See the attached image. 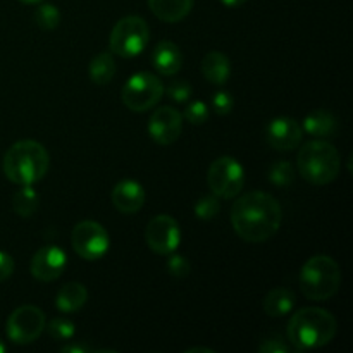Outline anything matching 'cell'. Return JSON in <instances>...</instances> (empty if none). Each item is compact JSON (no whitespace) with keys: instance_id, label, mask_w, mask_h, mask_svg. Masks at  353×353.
Returning <instances> with one entry per match:
<instances>
[{"instance_id":"6da1fadb","label":"cell","mask_w":353,"mask_h":353,"mask_svg":"<svg viewBox=\"0 0 353 353\" xmlns=\"http://www.w3.org/2000/svg\"><path fill=\"white\" fill-rule=\"evenodd\" d=\"M281 223V205L265 192L245 193L231 207L234 233L248 243H264L271 240L279 231Z\"/></svg>"},{"instance_id":"7a4b0ae2","label":"cell","mask_w":353,"mask_h":353,"mask_svg":"<svg viewBox=\"0 0 353 353\" xmlns=\"http://www.w3.org/2000/svg\"><path fill=\"white\" fill-rule=\"evenodd\" d=\"M338 333V321L319 307L299 309L288 321L286 336L295 350L307 352L330 345Z\"/></svg>"},{"instance_id":"3957f363","label":"cell","mask_w":353,"mask_h":353,"mask_svg":"<svg viewBox=\"0 0 353 353\" xmlns=\"http://www.w3.org/2000/svg\"><path fill=\"white\" fill-rule=\"evenodd\" d=\"M50 168L47 148L34 140H19L3 155L2 169L9 181L16 185H34L41 181Z\"/></svg>"},{"instance_id":"277c9868","label":"cell","mask_w":353,"mask_h":353,"mask_svg":"<svg viewBox=\"0 0 353 353\" xmlns=\"http://www.w3.org/2000/svg\"><path fill=\"white\" fill-rule=\"evenodd\" d=\"M300 176L314 186H324L338 178L341 169V155L334 145L326 140L307 141L296 155Z\"/></svg>"},{"instance_id":"5b68a950","label":"cell","mask_w":353,"mask_h":353,"mask_svg":"<svg viewBox=\"0 0 353 353\" xmlns=\"http://www.w3.org/2000/svg\"><path fill=\"white\" fill-rule=\"evenodd\" d=\"M299 283L305 299L316 302L333 299L341 286L340 264L330 255H314L303 264Z\"/></svg>"},{"instance_id":"8992f818","label":"cell","mask_w":353,"mask_h":353,"mask_svg":"<svg viewBox=\"0 0 353 353\" xmlns=\"http://www.w3.org/2000/svg\"><path fill=\"white\" fill-rule=\"evenodd\" d=\"M150 38V30L140 16H126L114 24L109 37L110 52L119 57L131 59L145 50Z\"/></svg>"},{"instance_id":"52a82bcc","label":"cell","mask_w":353,"mask_h":353,"mask_svg":"<svg viewBox=\"0 0 353 353\" xmlns=\"http://www.w3.org/2000/svg\"><path fill=\"white\" fill-rule=\"evenodd\" d=\"M162 95L164 85L161 78L147 71L131 76L121 90V100L133 112H147L161 102Z\"/></svg>"},{"instance_id":"ba28073f","label":"cell","mask_w":353,"mask_h":353,"mask_svg":"<svg viewBox=\"0 0 353 353\" xmlns=\"http://www.w3.org/2000/svg\"><path fill=\"white\" fill-rule=\"evenodd\" d=\"M207 183L216 196L223 200L236 199L245 185V169L230 155L216 159L207 172Z\"/></svg>"},{"instance_id":"9c48e42d","label":"cell","mask_w":353,"mask_h":353,"mask_svg":"<svg viewBox=\"0 0 353 353\" xmlns=\"http://www.w3.org/2000/svg\"><path fill=\"white\" fill-rule=\"evenodd\" d=\"M43 310L34 305H21L7 319V336L16 345H30L41 336L45 330Z\"/></svg>"},{"instance_id":"30bf717a","label":"cell","mask_w":353,"mask_h":353,"mask_svg":"<svg viewBox=\"0 0 353 353\" xmlns=\"http://www.w3.org/2000/svg\"><path fill=\"white\" fill-rule=\"evenodd\" d=\"M71 243L76 254L85 261H100L109 252L110 238L105 228L97 221H81L72 230Z\"/></svg>"},{"instance_id":"8fae6325","label":"cell","mask_w":353,"mask_h":353,"mask_svg":"<svg viewBox=\"0 0 353 353\" xmlns=\"http://www.w3.org/2000/svg\"><path fill=\"white\" fill-rule=\"evenodd\" d=\"M145 241L148 248L159 255H169L176 252L181 243V230L178 221L168 214L152 217L145 228Z\"/></svg>"},{"instance_id":"7c38bea8","label":"cell","mask_w":353,"mask_h":353,"mask_svg":"<svg viewBox=\"0 0 353 353\" xmlns=\"http://www.w3.org/2000/svg\"><path fill=\"white\" fill-rule=\"evenodd\" d=\"M148 134L155 143L168 147L174 143L183 131V116L174 107H159L148 119Z\"/></svg>"},{"instance_id":"4fadbf2b","label":"cell","mask_w":353,"mask_h":353,"mask_svg":"<svg viewBox=\"0 0 353 353\" xmlns=\"http://www.w3.org/2000/svg\"><path fill=\"white\" fill-rule=\"evenodd\" d=\"M68 265V255L57 245H45L31 259L30 271L37 281L50 283L62 276Z\"/></svg>"},{"instance_id":"5bb4252c","label":"cell","mask_w":353,"mask_h":353,"mask_svg":"<svg viewBox=\"0 0 353 353\" xmlns=\"http://www.w3.org/2000/svg\"><path fill=\"white\" fill-rule=\"evenodd\" d=\"M265 137H268V143L274 150L290 152L300 145L303 137V130L293 117L279 116L274 117L268 124Z\"/></svg>"},{"instance_id":"9a60e30c","label":"cell","mask_w":353,"mask_h":353,"mask_svg":"<svg viewBox=\"0 0 353 353\" xmlns=\"http://www.w3.org/2000/svg\"><path fill=\"white\" fill-rule=\"evenodd\" d=\"M145 190L134 179H123L117 183L110 193L112 205L119 210L121 214H137L140 212L141 207L145 205Z\"/></svg>"},{"instance_id":"2e32d148","label":"cell","mask_w":353,"mask_h":353,"mask_svg":"<svg viewBox=\"0 0 353 353\" xmlns=\"http://www.w3.org/2000/svg\"><path fill=\"white\" fill-rule=\"evenodd\" d=\"M152 64L162 76H174L183 68V54L174 41L164 40L152 52Z\"/></svg>"},{"instance_id":"e0dca14e","label":"cell","mask_w":353,"mask_h":353,"mask_svg":"<svg viewBox=\"0 0 353 353\" xmlns=\"http://www.w3.org/2000/svg\"><path fill=\"white\" fill-rule=\"evenodd\" d=\"M302 130L305 131V133H309L310 137L326 140V138H331L336 134L338 119L334 117V114L330 112V110H312V112L307 114L305 119H303Z\"/></svg>"},{"instance_id":"ac0fdd59","label":"cell","mask_w":353,"mask_h":353,"mask_svg":"<svg viewBox=\"0 0 353 353\" xmlns=\"http://www.w3.org/2000/svg\"><path fill=\"white\" fill-rule=\"evenodd\" d=\"M200 69H202L203 78L212 85H224L231 76L230 59L223 52L217 50H210L203 55Z\"/></svg>"},{"instance_id":"d6986e66","label":"cell","mask_w":353,"mask_h":353,"mask_svg":"<svg viewBox=\"0 0 353 353\" xmlns=\"http://www.w3.org/2000/svg\"><path fill=\"white\" fill-rule=\"evenodd\" d=\"M148 7L164 23H179L192 12L193 0H147Z\"/></svg>"},{"instance_id":"ffe728a7","label":"cell","mask_w":353,"mask_h":353,"mask_svg":"<svg viewBox=\"0 0 353 353\" xmlns=\"http://www.w3.org/2000/svg\"><path fill=\"white\" fill-rule=\"evenodd\" d=\"M88 300V290L81 283H68L59 290L57 296H55V307L59 312L64 314H74Z\"/></svg>"},{"instance_id":"44dd1931","label":"cell","mask_w":353,"mask_h":353,"mask_svg":"<svg viewBox=\"0 0 353 353\" xmlns=\"http://www.w3.org/2000/svg\"><path fill=\"white\" fill-rule=\"evenodd\" d=\"M262 305L269 317H283L295 309L296 296L288 288H274L265 295Z\"/></svg>"},{"instance_id":"7402d4cb","label":"cell","mask_w":353,"mask_h":353,"mask_svg":"<svg viewBox=\"0 0 353 353\" xmlns=\"http://www.w3.org/2000/svg\"><path fill=\"white\" fill-rule=\"evenodd\" d=\"M116 61H114L112 54L110 52H100V54H97L90 61L88 76L95 85L103 86L112 81L114 74H116Z\"/></svg>"},{"instance_id":"603a6c76","label":"cell","mask_w":353,"mask_h":353,"mask_svg":"<svg viewBox=\"0 0 353 353\" xmlns=\"http://www.w3.org/2000/svg\"><path fill=\"white\" fill-rule=\"evenodd\" d=\"M38 196L33 185H23L12 196L14 212L21 217H31L38 210Z\"/></svg>"},{"instance_id":"cb8c5ba5","label":"cell","mask_w":353,"mask_h":353,"mask_svg":"<svg viewBox=\"0 0 353 353\" xmlns=\"http://www.w3.org/2000/svg\"><path fill=\"white\" fill-rule=\"evenodd\" d=\"M269 181L281 188H288L295 181V169L288 161H276L269 168Z\"/></svg>"},{"instance_id":"d4e9b609","label":"cell","mask_w":353,"mask_h":353,"mask_svg":"<svg viewBox=\"0 0 353 353\" xmlns=\"http://www.w3.org/2000/svg\"><path fill=\"white\" fill-rule=\"evenodd\" d=\"M34 23L45 31H52L61 24V10L54 3H43L34 10Z\"/></svg>"},{"instance_id":"484cf974","label":"cell","mask_w":353,"mask_h":353,"mask_svg":"<svg viewBox=\"0 0 353 353\" xmlns=\"http://www.w3.org/2000/svg\"><path fill=\"white\" fill-rule=\"evenodd\" d=\"M195 216L199 217L200 221H210L219 214L221 210V202L219 196L212 195H203L196 200L195 203Z\"/></svg>"},{"instance_id":"4316f807","label":"cell","mask_w":353,"mask_h":353,"mask_svg":"<svg viewBox=\"0 0 353 353\" xmlns=\"http://www.w3.org/2000/svg\"><path fill=\"white\" fill-rule=\"evenodd\" d=\"M45 327H47L48 334L57 341L71 340L76 333V327L74 324H72V321L64 319V317H55L50 323L45 324Z\"/></svg>"},{"instance_id":"83f0119b","label":"cell","mask_w":353,"mask_h":353,"mask_svg":"<svg viewBox=\"0 0 353 353\" xmlns=\"http://www.w3.org/2000/svg\"><path fill=\"white\" fill-rule=\"evenodd\" d=\"M164 92L165 95L171 100H174V102L185 103L188 102L190 97H192V85H190L188 81H185V79H174Z\"/></svg>"},{"instance_id":"f1b7e54d","label":"cell","mask_w":353,"mask_h":353,"mask_svg":"<svg viewBox=\"0 0 353 353\" xmlns=\"http://www.w3.org/2000/svg\"><path fill=\"white\" fill-rule=\"evenodd\" d=\"M209 116H210L209 107H207L203 102H200V100H195V102L188 103V107H186L185 110V119L188 121V123L196 124V126H199V124L207 123Z\"/></svg>"},{"instance_id":"f546056e","label":"cell","mask_w":353,"mask_h":353,"mask_svg":"<svg viewBox=\"0 0 353 353\" xmlns=\"http://www.w3.org/2000/svg\"><path fill=\"white\" fill-rule=\"evenodd\" d=\"M168 271L169 274L174 276V278H186L190 274V262L186 261L183 255L179 254H169L168 255Z\"/></svg>"},{"instance_id":"4dcf8cb0","label":"cell","mask_w":353,"mask_h":353,"mask_svg":"<svg viewBox=\"0 0 353 353\" xmlns=\"http://www.w3.org/2000/svg\"><path fill=\"white\" fill-rule=\"evenodd\" d=\"M233 95H231L230 92H226V90H221V92L212 95V109L216 110V114H219V116H228V114L233 110Z\"/></svg>"},{"instance_id":"1f68e13d","label":"cell","mask_w":353,"mask_h":353,"mask_svg":"<svg viewBox=\"0 0 353 353\" xmlns=\"http://www.w3.org/2000/svg\"><path fill=\"white\" fill-rule=\"evenodd\" d=\"M259 352L261 353H288L290 347L279 336H271V338H264V340H262V343L259 345Z\"/></svg>"},{"instance_id":"d6a6232c","label":"cell","mask_w":353,"mask_h":353,"mask_svg":"<svg viewBox=\"0 0 353 353\" xmlns=\"http://www.w3.org/2000/svg\"><path fill=\"white\" fill-rule=\"evenodd\" d=\"M14 272V261L7 252L0 250V283L9 279Z\"/></svg>"},{"instance_id":"836d02e7","label":"cell","mask_w":353,"mask_h":353,"mask_svg":"<svg viewBox=\"0 0 353 353\" xmlns=\"http://www.w3.org/2000/svg\"><path fill=\"white\" fill-rule=\"evenodd\" d=\"M62 353H88V352H93L92 347H88V345H81V343H69V345H64V347L61 348Z\"/></svg>"},{"instance_id":"e575fe53","label":"cell","mask_w":353,"mask_h":353,"mask_svg":"<svg viewBox=\"0 0 353 353\" xmlns=\"http://www.w3.org/2000/svg\"><path fill=\"white\" fill-rule=\"evenodd\" d=\"M245 2H247V0H221V3L226 7H240L243 6Z\"/></svg>"},{"instance_id":"d590c367","label":"cell","mask_w":353,"mask_h":353,"mask_svg":"<svg viewBox=\"0 0 353 353\" xmlns=\"http://www.w3.org/2000/svg\"><path fill=\"white\" fill-rule=\"evenodd\" d=\"M195 352H205V353H212L214 350H210V348H205V347H195V348H188L186 353H195Z\"/></svg>"},{"instance_id":"8d00e7d4","label":"cell","mask_w":353,"mask_h":353,"mask_svg":"<svg viewBox=\"0 0 353 353\" xmlns=\"http://www.w3.org/2000/svg\"><path fill=\"white\" fill-rule=\"evenodd\" d=\"M19 2H23V3H40V2H43V0H19Z\"/></svg>"},{"instance_id":"74e56055","label":"cell","mask_w":353,"mask_h":353,"mask_svg":"<svg viewBox=\"0 0 353 353\" xmlns=\"http://www.w3.org/2000/svg\"><path fill=\"white\" fill-rule=\"evenodd\" d=\"M3 352H6V345H3L2 341H0V353H3Z\"/></svg>"}]
</instances>
